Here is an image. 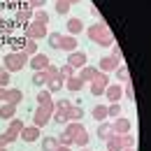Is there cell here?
Instances as JSON below:
<instances>
[{"label":"cell","mask_w":151,"mask_h":151,"mask_svg":"<svg viewBox=\"0 0 151 151\" xmlns=\"http://www.w3.org/2000/svg\"><path fill=\"white\" fill-rule=\"evenodd\" d=\"M68 2H70V5H72V2H79V0H68Z\"/></svg>","instance_id":"cell-49"},{"label":"cell","mask_w":151,"mask_h":151,"mask_svg":"<svg viewBox=\"0 0 151 151\" xmlns=\"http://www.w3.org/2000/svg\"><path fill=\"white\" fill-rule=\"evenodd\" d=\"M68 65H70L72 70H81V68L86 65V54H84V51H70Z\"/></svg>","instance_id":"cell-6"},{"label":"cell","mask_w":151,"mask_h":151,"mask_svg":"<svg viewBox=\"0 0 151 151\" xmlns=\"http://www.w3.org/2000/svg\"><path fill=\"white\" fill-rule=\"evenodd\" d=\"M119 65H121V60H119V58H114V56H105L102 60H100V65H98V70L107 75V72H112V70H116Z\"/></svg>","instance_id":"cell-9"},{"label":"cell","mask_w":151,"mask_h":151,"mask_svg":"<svg viewBox=\"0 0 151 151\" xmlns=\"http://www.w3.org/2000/svg\"><path fill=\"white\" fill-rule=\"evenodd\" d=\"M58 49H63V51H77V40L72 35H63L60 37V44H58Z\"/></svg>","instance_id":"cell-14"},{"label":"cell","mask_w":151,"mask_h":151,"mask_svg":"<svg viewBox=\"0 0 151 151\" xmlns=\"http://www.w3.org/2000/svg\"><path fill=\"white\" fill-rule=\"evenodd\" d=\"M23 128H26V123H23L21 119H12V121H9V132H12V135H17V137H19Z\"/></svg>","instance_id":"cell-21"},{"label":"cell","mask_w":151,"mask_h":151,"mask_svg":"<svg viewBox=\"0 0 151 151\" xmlns=\"http://www.w3.org/2000/svg\"><path fill=\"white\" fill-rule=\"evenodd\" d=\"M12 2H23V0H12Z\"/></svg>","instance_id":"cell-50"},{"label":"cell","mask_w":151,"mask_h":151,"mask_svg":"<svg viewBox=\"0 0 151 151\" xmlns=\"http://www.w3.org/2000/svg\"><path fill=\"white\" fill-rule=\"evenodd\" d=\"M107 116H109V114H107V107H105V105H98V107H93V119H95V121H100V123H102Z\"/></svg>","instance_id":"cell-24"},{"label":"cell","mask_w":151,"mask_h":151,"mask_svg":"<svg viewBox=\"0 0 151 151\" xmlns=\"http://www.w3.org/2000/svg\"><path fill=\"white\" fill-rule=\"evenodd\" d=\"M37 105H51V93H49V91H40L37 93Z\"/></svg>","instance_id":"cell-34"},{"label":"cell","mask_w":151,"mask_h":151,"mask_svg":"<svg viewBox=\"0 0 151 151\" xmlns=\"http://www.w3.org/2000/svg\"><path fill=\"white\" fill-rule=\"evenodd\" d=\"M33 9L30 7H19L17 9V21H23V23H30V19H33Z\"/></svg>","instance_id":"cell-18"},{"label":"cell","mask_w":151,"mask_h":151,"mask_svg":"<svg viewBox=\"0 0 151 151\" xmlns=\"http://www.w3.org/2000/svg\"><path fill=\"white\" fill-rule=\"evenodd\" d=\"M26 40H12V51H23Z\"/></svg>","instance_id":"cell-45"},{"label":"cell","mask_w":151,"mask_h":151,"mask_svg":"<svg viewBox=\"0 0 151 151\" xmlns=\"http://www.w3.org/2000/svg\"><path fill=\"white\" fill-rule=\"evenodd\" d=\"M51 119H56V123H68V112L65 109H54Z\"/></svg>","instance_id":"cell-31"},{"label":"cell","mask_w":151,"mask_h":151,"mask_svg":"<svg viewBox=\"0 0 151 151\" xmlns=\"http://www.w3.org/2000/svg\"><path fill=\"white\" fill-rule=\"evenodd\" d=\"M14 112H17V105H12V102H5V105L0 107V119H7V121H12V119H14Z\"/></svg>","instance_id":"cell-17"},{"label":"cell","mask_w":151,"mask_h":151,"mask_svg":"<svg viewBox=\"0 0 151 151\" xmlns=\"http://www.w3.org/2000/svg\"><path fill=\"white\" fill-rule=\"evenodd\" d=\"M40 137V128L37 126H26L23 130H21V139L23 142H35Z\"/></svg>","instance_id":"cell-12"},{"label":"cell","mask_w":151,"mask_h":151,"mask_svg":"<svg viewBox=\"0 0 151 151\" xmlns=\"http://www.w3.org/2000/svg\"><path fill=\"white\" fill-rule=\"evenodd\" d=\"M109 135H112V123L102 121V123H100V128H98V137H100V139H107Z\"/></svg>","instance_id":"cell-27"},{"label":"cell","mask_w":151,"mask_h":151,"mask_svg":"<svg viewBox=\"0 0 151 151\" xmlns=\"http://www.w3.org/2000/svg\"><path fill=\"white\" fill-rule=\"evenodd\" d=\"M123 95L135 100V88H132V81H126V88H123Z\"/></svg>","instance_id":"cell-42"},{"label":"cell","mask_w":151,"mask_h":151,"mask_svg":"<svg viewBox=\"0 0 151 151\" xmlns=\"http://www.w3.org/2000/svg\"><path fill=\"white\" fill-rule=\"evenodd\" d=\"M107 86H109V77L102 72L95 81H91V93L93 95H105V88H107Z\"/></svg>","instance_id":"cell-5"},{"label":"cell","mask_w":151,"mask_h":151,"mask_svg":"<svg viewBox=\"0 0 151 151\" xmlns=\"http://www.w3.org/2000/svg\"><path fill=\"white\" fill-rule=\"evenodd\" d=\"M0 21H2V19H0Z\"/></svg>","instance_id":"cell-54"},{"label":"cell","mask_w":151,"mask_h":151,"mask_svg":"<svg viewBox=\"0 0 151 151\" xmlns=\"http://www.w3.org/2000/svg\"><path fill=\"white\" fill-rule=\"evenodd\" d=\"M54 5H56V14H68L70 12V2L68 0H56Z\"/></svg>","instance_id":"cell-30"},{"label":"cell","mask_w":151,"mask_h":151,"mask_svg":"<svg viewBox=\"0 0 151 151\" xmlns=\"http://www.w3.org/2000/svg\"><path fill=\"white\" fill-rule=\"evenodd\" d=\"M79 132H84V126L79 123V121H68V126H65V135L75 142V137L79 135Z\"/></svg>","instance_id":"cell-13"},{"label":"cell","mask_w":151,"mask_h":151,"mask_svg":"<svg viewBox=\"0 0 151 151\" xmlns=\"http://www.w3.org/2000/svg\"><path fill=\"white\" fill-rule=\"evenodd\" d=\"M23 54H28V56H35V54H40V51H37V42H35V40H26Z\"/></svg>","instance_id":"cell-28"},{"label":"cell","mask_w":151,"mask_h":151,"mask_svg":"<svg viewBox=\"0 0 151 151\" xmlns=\"http://www.w3.org/2000/svg\"><path fill=\"white\" fill-rule=\"evenodd\" d=\"M121 142H123V149H135V137H132L130 132L121 135Z\"/></svg>","instance_id":"cell-33"},{"label":"cell","mask_w":151,"mask_h":151,"mask_svg":"<svg viewBox=\"0 0 151 151\" xmlns=\"http://www.w3.org/2000/svg\"><path fill=\"white\" fill-rule=\"evenodd\" d=\"M86 35L91 37V42L100 44V47H112V44H114V35L109 33V30H107V26H105L102 21L93 23V26L86 30Z\"/></svg>","instance_id":"cell-1"},{"label":"cell","mask_w":151,"mask_h":151,"mask_svg":"<svg viewBox=\"0 0 151 151\" xmlns=\"http://www.w3.org/2000/svg\"><path fill=\"white\" fill-rule=\"evenodd\" d=\"M105 95H107L109 102H119V100L123 98V86H119V84H109V86L105 88Z\"/></svg>","instance_id":"cell-10"},{"label":"cell","mask_w":151,"mask_h":151,"mask_svg":"<svg viewBox=\"0 0 151 151\" xmlns=\"http://www.w3.org/2000/svg\"><path fill=\"white\" fill-rule=\"evenodd\" d=\"M28 54H23V51H9L7 56H5V70L7 72H19L23 70L26 65H28Z\"/></svg>","instance_id":"cell-2"},{"label":"cell","mask_w":151,"mask_h":151,"mask_svg":"<svg viewBox=\"0 0 151 151\" xmlns=\"http://www.w3.org/2000/svg\"><path fill=\"white\" fill-rule=\"evenodd\" d=\"M72 144H77V147H81V149H84V147L88 144V132H86V130L79 132V135L75 137V142H72Z\"/></svg>","instance_id":"cell-32"},{"label":"cell","mask_w":151,"mask_h":151,"mask_svg":"<svg viewBox=\"0 0 151 151\" xmlns=\"http://www.w3.org/2000/svg\"><path fill=\"white\" fill-rule=\"evenodd\" d=\"M100 75H102V72H100L98 68H91V65H84V68L79 70V79H81L84 84H86V81H95Z\"/></svg>","instance_id":"cell-8"},{"label":"cell","mask_w":151,"mask_h":151,"mask_svg":"<svg viewBox=\"0 0 151 151\" xmlns=\"http://www.w3.org/2000/svg\"><path fill=\"white\" fill-rule=\"evenodd\" d=\"M0 102H7V88H0Z\"/></svg>","instance_id":"cell-48"},{"label":"cell","mask_w":151,"mask_h":151,"mask_svg":"<svg viewBox=\"0 0 151 151\" xmlns=\"http://www.w3.org/2000/svg\"><path fill=\"white\" fill-rule=\"evenodd\" d=\"M28 65L33 68V72L47 70V65H49V58L44 56V54H35V56H30V58H28Z\"/></svg>","instance_id":"cell-7"},{"label":"cell","mask_w":151,"mask_h":151,"mask_svg":"<svg viewBox=\"0 0 151 151\" xmlns=\"http://www.w3.org/2000/svg\"><path fill=\"white\" fill-rule=\"evenodd\" d=\"M70 107H72V102H70V100H58L56 105H54V109H65V112H68Z\"/></svg>","instance_id":"cell-43"},{"label":"cell","mask_w":151,"mask_h":151,"mask_svg":"<svg viewBox=\"0 0 151 151\" xmlns=\"http://www.w3.org/2000/svg\"><path fill=\"white\" fill-rule=\"evenodd\" d=\"M60 88H63V77L60 75L47 81V91H49V93H56V91H60Z\"/></svg>","instance_id":"cell-20"},{"label":"cell","mask_w":151,"mask_h":151,"mask_svg":"<svg viewBox=\"0 0 151 151\" xmlns=\"http://www.w3.org/2000/svg\"><path fill=\"white\" fill-rule=\"evenodd\" d=\"M14 139H17V135H12L9 130H7V132H2V135H0V149H5L7 144H12Z\"/></svg>","instance_id":"cell-29"},{"label":"cell","mask_w":151,"mask_h":151,"mask_svg":"<svg viewBox=\"0 0 151 151\" xmlns=\"http://www.w3.org/2000/svg\"><path fill=\"white\" fill-rule=\"evenodd\" d=\"M56 149H58L56 137H44V139H42V151H56Z\"/></svg>","instance_id":"cell-23"},{"label":"cell","mask_w":151,"mask_h":151,"mask_svg":"<svg viewBox=\"0 0 151 151\" xmlns=\"http://www.w3.org/2000/svg\"><path fill=\"white\" fill-rule=\"evenodd\" d=\"M81 119H84V109L72 105V107L68 109V121H81Z\"/></svg>","instance_id":"cell-22"},{"label":"cell","mask_w":151,"mask_h":151,"mask_svg":"<svg viewBox=\"0 0 151 151\" xmlns=\"http://www.w3.org/2000/svg\"><path fill=\"white\" fill-rule=\"evenodd\" d=\"M47 81H49V77H47V72H44V70L33 72V86H44Z\"/></svg>","instance_id":"cell-25"},{"label":"cell","mask_w":151,"mask_h":151,"mask_svg":"<svg viewBox=\"0 0 151 151\" xmlns=\"http://www.w3.org/2000/svg\"><path fill=\"white\" fill-rule=\"evenodd\" d=\"M81 151H88V149H86V147H84V149H81Z\"/></svg>","instance_id":"cell-52"},{"label":"cell","mask_w":151,"mask_h":151,"mask_svg":"<svg viewBox=\"0 0 151 151\" xmlns=\"http://www.w3.org/2000/svg\"><path fill=\"white\" fill-rule=\"evenodd\" d=\"M112 132L114 135H126V132H130V121L128 119H116L112 126Z\"/></svg>","instance_id":"cell-11"},{"label":"cell","mask_w":151,"mask_h":151,"mask_svg":"<svg viewBox=\"0 0 151 151\" xmlns=\"http://www.w3.org/2000/svg\"><path fill=\"white\" fill-rule=\"evenodd\" d=\"M9 79H12V77H9L7 70H0V88H7V86H9Z\"/></svg>","instance_id":"cell-38"},{"label":"cell","mask_w":151,"mask_h":151,"mask_svg":"<svg viewBox=\"0 0 151 151\" xmlns=\"http://www.w3.org/2000/svg\"><path fill=\"white\" fill-rule=\"evenodd\" d=\"M26 5H28L33 12H35V9H42V7L47 5V0H26Z\"/></svg>","instance_id":"cell-39"},{"label":"cell","mask_w":151,"mask_h":151,"mask_svg":"<svg viewBox=\"0 0 151 151\" xmlns=\"http://www.w3.org/2000/svg\"><path fill=\"white\" fill-rule=\"evenodd\" d=\"M68 33H70L72 37H77L79 33H84V23H81V19H70V21H68Z\"/></svg>","instance_id":"cell-16"},{"label":"cell","mask_w":151,"mask_h":151,"mask_svg":"<svg viewBox=\"0 0 151 151\" xmlns=\"http://www.w3.org/2000/svg\"><path fill=\"white\" fill-rule=\"evenodd\" d=\"M49 33H47V26H42V23H37V21H30V23H26V40H42L47 37Z\"/></svg>","instance_id":"cell-4"},{"label":"cell","mask_w":151,"mask_h":151,"mask_svg":"<svg viewBox=\"0 0 151 151\" xmlns=\"http://www.w3.org/2000/svg\"><path fill=\"white\" fill-rule=\"evenodd\" d=\"M65 84H68V88H70L72 93H75V91H81V88H84V81H81L79 77H70V79H68Z\"/></svg>","instance_id":"cell-26"},{"label":"cell","mask_w":151,"mask_h":151,"mask_svg":"<svg viewBox=\"0 0 151 151\" xmlns=\"http://www.w3.org/2000/svg\"><path fill=\"white\" fill-rule=\"evenodd\" d=\"M51 114H54V102L51 105H37V112L33 114V126H47L49 121H51Z\"/></svg>","instance_id":"cell-3"},{"label":"cell","mask_w":151,"mask_h":151,"mask_svg":"<svg viewBox=\"0 0 151 151\" xmlns=\"http://www.w3.org/2000/svg\"><path fill=\"white\" fill-rule=\"evenodd\" d=\"M116 77H119L121 81H130V75H128V68H126V65H119V68H116Z\"/></svg>","instance_id":"cell-35"},{"label":"cell","mask_w":151,"mask_h":151,"mask_svg":"<svg viewBox=\"0 0 151 151\" xmlns=\"http://www.w3.org/2000/svg\"><path fill=\"white\" fill-rule=\"evenodd\" d=\"M107 151H123V142H121V135H109L107 137Z\"/></svg>","instance_id":"cell-15"},{"label":"cell","mask_w":151,"mask_h":151,"mask_svg":"<svg viewBox=\"0 0 151 151\" xmlns=\"http://www.w3.org/2000/svg\"><path fill=\"white\" fill-rule=\"evenodd\" d=\"M107 114H112V116H119V114H121V105H119V102H112V105L107 107Z\"/></svg>","instance_id":"cell-44"},{"label":"cell","mask_w":151,"mask_h":151,"mask_svg":"<svg viewBox=\"0 0 151 151\" xmlns=\"http://www.w3.org/2000/svg\"><path fill=\"white\" fill-rule=\"evenodd\" d=\"M21 100H23L21 88H7V102H12V105H19Z\"/></svg>","instance_id":"cell-19"},{"label":"cell","mask_w":151,"mask_h":151,"mask_svg":"<svg viewBox=\"0 0 151 151\" xmlns=\"http://www.w3.org/2000/svg\"><path fill=\"white\" fill-rule=\"evenodd\" d=\"M44 72H47V77H49V79H54V77H58V68H56V65H51V63H49Z\"/></svg>","instance_id":"cell-46"},{"label":"cell","mask_w":151,"mask_h":151,"mask_svg":"<svg viewBox=\"0 0 151 151\" xmlns=\"http://www.w3.org/2000/svg\"><path fill=\"white\" fill-rule=\"evenodd\" d=\"M33 17H35V21L42 23V26H47V21H49V14H47L44 9H37V14H33Z\"/></svg>","instance_id":"cell-37"},{"label":"cell","mask_w":151,"mask_h":151,"mask_svg":"<svg viewBox=\"0 0 151 151\" xmlns=\"http://www.w3.org/2000/svg\"><path fill=\"white\" fill-rule=\"evenodd\" d=\"M58 75L63 77V79H70V77H75V70L70 65H63V68H58Z\"/></svg>","instance_id":"cell-36"},{"label":"cell","mask_w":151,"mask_h":151,"mask_svg":"<svg viewBox=\"0 0 151 151\" xmlns=\"http://www.w3.org/2000/svg\"><path fill=\"white\" fill-rule=\"evenodd\" d=\"M12 28H14V23H12V21H0V33L9 35V33H12Z\"/></svg>","instance_id":"cell-41"},{"label":"cell","mask_w":151,"mask_h":151,"mask_svg":"<svg viewBox=\"0 0 151 151\" xmlns=\"http://www.w3.org/2000/svg\"><path fill=\"white\" fill-rule=\"evenodd\" d=\"M0 151H5V149H0Z\"/></svg>","instance_id":"cell-53"},{"label":"cell","mask_w":151,"mask_h":151,"mask_svg":"<svg viewBox=\"0 0 151 151\" xmlns=\"http://www.w3.org/2000/svg\"><path fill=\"white\" fill-rule=\"evenodd\" d=\"M123 151H135V149H123Z\"/></svg>","instance_id":"cell-51"},{"label":"cell","mask_w":151,"mask_h":151,"mask_svg":"<svg viewBox=\"0 0 151 151\" xmlns=\"http://www.w3.org/2000/svg\"><path fill=\"white\" fill-rule=\"evenodd\" d=\"M47 37H49V44H51L54 49H58V44H60V37H63V35H60V33H51V35H47Z\"/></svg>","instance_id":"cell-40"},{"label":"cell","mask_w":151,"mask_h":151,"mask_svg":"<svg viewBox=\"0 0 151 151\" xmlns=\"http://www.w3.org/2000/svg\"><path fill=\"white\" fill-rule=\"evenodd\" d=\"M112 47H114V54H112V56H114V58H119V60H121V58H123V51H121V47H119L116 42H114Z\"/></svg>","instance_id":"cell-47"}]
</instances>
